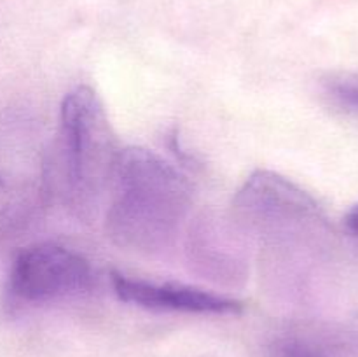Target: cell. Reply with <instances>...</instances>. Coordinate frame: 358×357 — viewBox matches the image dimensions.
<instances>
[{"label":"cell","instance_id":"cell-1","mask_svg":"<svg viewBox=\"0 0 358 357\" xmlns=\"http://www.w3.org/2000/svg\"><path fill=\"white\" fill-rule=\"evenodd\" d=\"M108 191L107 234L121 248L140 254L171 247L191 210L187 178L143 147L119 153Z\"/></svg>","mask_w":358,"mask_h":357},{"label":"cell","instance_id":"cell-2","mask_svg":"<svg viewBox=\"0 0 358 357\" xmlns=\"http://www.w3.org/2000/svg\"><path fill=\"white\" fill-rule=\"evenodd\" d=\"M58 150L63 195L79 214L91 212L110 189L121 153L103 104L91 88L79 86L63 98Z\"/></svg>","mask_w":358,"mask_h":357},{"label":"cell","instance_id":"cell-3","mask_svg":"<svg viewBox=\"0 0 358 357\" xmlns=\"http://www.w3.org/2000/svg\"><path fill=\"white\" fill-rule=\"evenodd\" d=\"M234 212L247 233L276 247L294 230L320 220L315 200L294 182L273 172H255L234 200Z\"/></svg>","mask_w":358,"mask_h":357},{"label":"cell","instance_id":"cell-4","mask_svg":"<svg viewBox=\"0 0 358 357\" xmlns=\"http://www.w3.org/2000/svg\"><path fill=\"white\" fill-rule=\"evenodd\" d=\"M91 266L79 252L56 244L27 247L14 258L6 293L14 304H41L84 293Z\"/></svg>","mask_w":358,"mask_h":357},{"label":"cell","instance_id":"cell-5","mask_svg":"<svg viewBox=\"0 0 358 357\" xmlns=\"http://www.w3.org/2000/svg\"><path fill=\"white\" fill-rule=\"evenodd\" d=\"M110 280L119 300L147 310L227 315L240 314L243 308L241 301L234 298L185 284L147 282L142 279H129L117 272L112 273Z\"/></svg>","mask_w":358,"mask_h":357},{"label":"cell","instance_id":"cell-6","mask_svg":"<svg viewBox=\"0 0 358 357\" xmlns=\"http://www.w3.org/2000/svg\"><path fill=\"white\" fill-rule=\"evenodd\" d=\"M189 254L191 261L201 266V272L210 279L236 280L240 275L238 262L241 261L231 248H226L215 224L208 219L201 220L189 234Z\"/></svg>","mask_w":358,"mask_h":357},{"label":"cell","instance_id":"cell-7","mask_svg":"<svg viewBox=\"0 0 358 357\" xmlns=\"http://www.w3.org/2000/svg\"><path fill=\"white\" fill-rule=\"evenodd\" d=\"M28 216L23 191L10 184L0 172V247L20 230Z\"/></svg>","mask_w":358,"mask_h":357},{"label":"cell","instance_id":"cell-8","mask_svg":"<svg viewBox=\"0 0 358 357\" xmlns=\"http://www.w3.org/2000/svg\"><path fill=\"white\" fill-rule=\"evenodd\" d=\"M273 357H325L324 352L317 345L308 340L296 338H280L273 346Z\"/></svg>","mask_w":358,"mask_h":357},{"label":"cell","instance_id":"cell-9","mask_svg":"<svg viewBox=\"0 0 358 357\" xmlns=\"http://www.w3.org/2000/svg\"><path fill=\"white\" fill-rule=\"evenodd\" d=\"M329 93L343 107L358 111V80L334 79L329 83Z\"/></svg>","mask_w":358,"mask_h":357},{"label":"cell","instance_id":"cell-10","mask_svg":"<svg viewBox=\"0 0 358 357\" xmlns=\"http://www.w3.org/2000/svg\"><path fill=\"white\" fill-rule=\"evenodd\" d=\"M346 226H348V230L352 233H355L358 237V205L353 206L348 212V216H346Z\"/></svg>","mask_w":358,"mask_h":357}]
</instances>
